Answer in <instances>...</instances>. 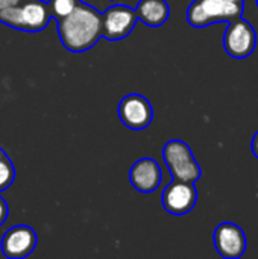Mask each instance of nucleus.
<instances>
[{"instance_id":"obj_1","label":"nucleus","mask_w":258,"mask_h":259,"mask_svg":"<svg viewBox=\"0 0 258 259\" xmlns=\"http://www.w3.org/2000/svg\"><path fill=\"white\" fill-rule=\"evenodd\" d=\"M58 35L68 52L90 50L102 38V14L88 3L79 2L73 12L58 20Z\"/></svg>"},{"instance_id":"obj_9","label":"nucleus","mask_w":258,"mask_h":259,"mask_svg":"<svg viewBox=\"0 0 258 259\" xmlns=\"http://www.w3.org/2000/svg\"><path fill=\"white\" fill-rule=\"evenodd\" d=\"M36 232L26 225H17L8 229L0 243L2 253L9 259H23L29 256L36 247Z\"/></svg>"},{"instance_id":"obj_15","label":"nucleus","mask_w":258,"mask_h":259,"mask_svg":"<svg viewBox=\"0 0 258 259\" xmlns=\"http://www.w3.org/2000/svg\"><path fill=\"white\" fill-rule=\"evenodd\" d=\"M8 212H9V209H8V203H6V200L0 196V226L6 222V219H8Z\"/></svg>"},{"instance_id":"obj_11","label":"nucleus","mask_w":258,"mask_h":259,"mask_svg":"<svg viewBox=\"0 0 258 259\" xmlns=\"http://www.w3.org/2000/svg\"><path fill=\"white\" fill-rule=\"evenodd\" d=\"M129 181L137 191L144 194L154 193L163 181L161 167L152 158H141L131 167Z\"/></svg>"},{"instance_id":"obj_18","label":"nucleus","mask_w":258,"mask_h":259,"mask_svg":"<svg viewBox=\"0 0 258 259\" xmlns=\"http://www.w3.org/2000/svg\"><path fill=\"white\" fill-rule=\"evenodd\" d=\"M227 2H233V3H240V5H243V3H245V0H227Z\"/></svg>"},{"instance_id":"obj_2","label":"nucleus","mask_w":258,"mask_h":259,"mask_svg":"<svg viewBox=\"0 0 258 259\" xmlns=\"http://www.w3.org/2000/svg\"><path fill=\"white\" fill-rule=\"evenodd\" d=\"M49 21L50 14L44 0H21L0 11V23L23 32H41Z\"/></svg>"},{"instance_id":"obj_12","label":"nucleus","mask_w":258,"mask_h":259,"mask_svg":"<svg viewBox=\"0 0 258 259\" xmlns=\"http://www.w3.org/2000/svg\"><path fill=\"white\" fill-rule=\"evenodd\" d=\"M135 12L140 21L151 27H158L167 21L170 8L166 0H140Z\"/></svg>"},{"instance_id":"obj_19","label":"nucleus","mask_w":258,"mask_h":259,"mask_svg":"<svg viewBox=\"0 0 258 259\" xmlns=\"http://www.w3.org/2000/svg\"><path fill=\"white\" fill-rule=\"evenodd\" d=\"M255 2H257V6H258V0H255Z\"/></svg>"},{"instance_id":"obj_6","label":"nucleus","mask_w":258,"mask_h":259,"mask_svg":"<svg viewBox=\"0 0 258 259\" xmlns=\"http://www.w3.org/2000/svg\"><path fill=\"white\" fill-rule=\"evenodd\" d=\"M138 21L135 9L128 5H113L102 14V36L109 41L126 38Z\"/></svg>"},{"instance_id":"obj_4","label":"nucleus","mask_w":258,"mask_h":259,"mask_svg":"<svg viewBox=\"0 0 258 259\" xmlns=\"http://www.w3.org/2000/svg\"><path fill=\"white\" fill-rule=\"evenodd\" d=\"M163 158L173 179L195 184L202 175L192 149L181 140L167 141L163 147Z\"/></svg>"},{"instance_id":"obj_16","label":"nucleus","mask_w":258,"mask_h":259,"mask_svg":"<svg viewBox=\"0 0 258 259\" xmlns=\"http://www.w3.org/2000/svg\"><path fill=\"white\" fill-rule=\"evenodd\" d=\"M21 0H0V11L5 9V8H9V6H15L18 5Z\"/></svg>"},{"instance_id":"obj_17","label":"nucleus","mask_w":258,"mask_h":259,"mask_svg":"<svg viewBox=\"0 0 258 259\" xmlns=\"http://www.w3.org/2000/svg\"><path fill=\"white\" fill-rule=\"evenodd\" d=\"M252 153H254V156L258 159V132L254 135V138H252Z\"/></svg>"},{"instance_id":"obj_7","label":"nucleus","mask_w":258,"mask_h":259,"mask_svg":"<svg viewBox=\"0 0 258 259\" xmlns=\"http://www.w3.org/2000/svg\"><path fill=\"white\" fill-rule=\"evenodd\" d=\"M163 206L172 215L189 214L198 200V191L193 182L173 179L163 191Z\"/></svg>"},{"instance_id":"obj_8","label":"nucleus","mask_w":258,"mask_h":259,"mask_svg":"<svg viewBox=\"0 0 258 259\" xmlns=\"http://www.w3.org/2000/svg\"><path fill=\"white\" fill-rule=\"evenodd\" d=\"M119 118L126 127L132 131H141L152 123L154 109L151 102L144 96L128 94L120 100Z\"/></svg>"},{"instance_id":"obj_14","label":"nucleus","mask_w":258,"mask_h":259,"mask_svg":"<svg viewBox=\"0 0 258 259\" xmlns=\"http://www.w3.org/2000/svg\"><path fill=\"white\" fill-rule=\"evenodd\" d=\"M79 2L81 0H49L47 8H49L50 18L58 21V20L67 17L70 12L75 11V8L79 5Z\"/></svg>"},{"instance_id":"obj_3","label":"nucleus","mask_w":258,"mask_h":259,"mask_svg":"<svg viewBox=\"0 0 258 259\" xmlns=\"http://www.w3.org/2000/svg\"><path fill=\"white\" fill-rule=\"evenodd\" d=\"M245 5L227 0H195L187 9V21L193 27H205L213 23L233 21L243 15Z\"/></svg>"},{"instance_id":"obj_13","label":"nucleus","mask_w":258,"mask_h":259,"mask_svg":"<svg viewBox=\"0 0 258 259\" xmlns=\"http://www.w3.org/2000/svg\"><path fill=\"white\" fill-rule=\"evenodd\" d=\"M15 179V167L8 153L0 149V193L8 190Z\"/></svg>"},{"instance_id":"obj_5","label":"nucleus","mask_w":258,"mask_h":259,"mask_svg":"<svg viewBox=\"0 0 258 259\" xmlns=\"http://www.w3.org/2000/svg\"><path fill=\"white\" fill-rule=\"evenodd\" d=\"M257 46V33L254 26L245 18L230 21L224 33V49L234 59H245L251 56Z\"/></svg>"},{"instance_id":"obj_10","label":"nucleus","mask_w":258,"mask_h":259,"mask_svg":"<svg viewBox=\"0 0 258 259\" xmlns=\"http://www.w3.org/2000/svg\"><path fill=\"white\" fill-rule=\"evenodd\" d=\"M217 253L225 259H239L246 250V235L234 223H220L213 235Z\"/></svg>"}]
</instances>
